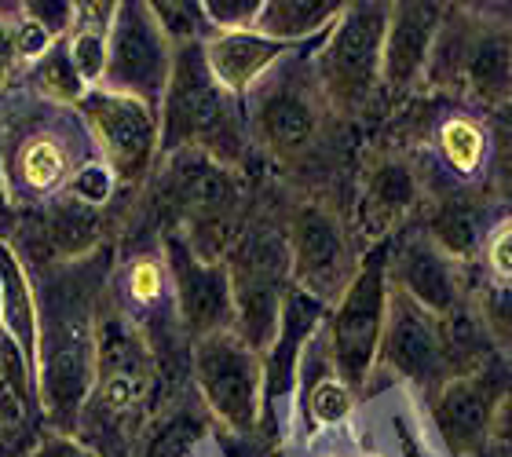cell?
Segmentation results:
<instances>
[{
  "label": "cell",
  "instance_id": "cell-23",
  "mask_svg": "<svg viewBox=\"0 0 512 457\" xmlns=\"http://www.w3.org/2000/svg\"><path fill=\"white\" fill-rule=\"evenodd\" d=\"M341 11V0H264L253 30L286 48H308L330 33Z\"/></svg>",
  "mask_w": 512,
  "mask_h": 457
},
{
  "label": "cell",
  "instance_id": "cell-43",
  "mask_svg": "<svg viewBox=\"0 0 512 457\" xmlns=\"http://www.w3.org/2000/svg\"><path fill=\"white\" fill-rule=\"evenodd\" d=\"M0 439H4V432H0Z\"/></svg>",
  "mask_w": 512,
  "mask_h": 457
},
{
  "label": "cell",
  "instance_id": "cell-24",
  "mask_svg": "<svg viewBox=\"0 0 512 457\" xmlns=\"http://www.w3.org/2000/svg\"><path fill=\"white\" fill-rule=\"evenodd\" d=\"M0 300V326L22 344L26 355H37V289L30 267L22 264L11 242H0Z\"/></svg>",
  "mask_w": 512,
  "mask_h": 457
},
{
  "label": "cell",
  "instance_id": "cell-31",
  "mask_svg": "<svg viewBox=\"0 0 512 457\" xmlns=\"http://www.w3.org/2000/svg\"><path fill=\"white\" fill-rule=\"evenodd\" d=\"M480 260H483V278L512 286V216H502V220L491 224V231L483 238Z\"/></svg>",
  "mask_w": 512,
  "mask_h": 457
},
{
  "label": "cell",
  "instance_id": "cell-34",
  "mask_svg": "<svg viewBox=\"0 0 512 457\" xmlns=\"http://www.w3.org/2000/svg\"><path fill=\"white\" fill-rule=\"evenodd\" d=\"M15 457H103V454L92 443H85L81 436H74V432H52V428H44L41 436Z\"/></svg>",
  "mask_w": 512,
  "mask_h": 457
},
{
  "label": "cell",
  "instance_id": "cell-42",
  "mask_svg": "<svg viewBox=\"0 0 512 457\" xmlns=\"http://www.w3.org/2000/svg\"><path fill=\"white\" fill-rule=\"evenodd\" d=\"M0 308H4V300H0Z\"/></svg>",
  "mask_w": 512,
  "mask_h": 457
},
{
  "label": "cell",
  "instance_id": "cell-41",
  "mask_svg": "<svg viewBox=\"0 0 512 457\" xmlns=\"http://www.w3.org/2000/svg\"><path fill=\"white\" fill-rule=\"evenodd\" d=\"M359 457H384V454H377V450H363Z\"/></svg>",
  "mask_w": 512,
  "mask_h": 457
},
{
  "label": "cell",
  "instance_id": "cell-11",
  "mask_svg": "<svg viewBox=\"0 0 512 457\" xmlns=\"http://www.w3.org/2000/svg\"><path fill=\"white\" fill-rule=\"evenodd\" d=\"M286 245L293 289L319 300L322 308H333L363 260L352 227L344 224L337 209L308 198V202L293 205V213H289Z\"/></svg>",
  "mask_w": 512,
  "mask_h": 457
},
{
  "label": "cell",
  "instance_id": "cell-1",
  "mask_svg": "<svg viewBox=\"0 0 512 457\" xmlns=\"http://www.w3.org/2000/svg\"><path fill=\"white\" fill-rule=\"evenodd\" d=\"M118 264L114 242L96 253L33 271L37 289V403L52 432H74L96 384L99 311Z\"/></svg>",
  "mask_w": 512,
  "mask_h": 457
},
{
  "label": "cell",
  "instance_id": "cell-26",
  "mask_svg": "<svg viewBox=\"0 0 512 457\" xmlns=\"http://www.w3.org/2000/svg\"><path fill=\"white\" fill-rule=\"evenodd\" d=\"M114 8L118 4H107V0H96V4H77V26L66 37V55L74 63L77 77L85 81L88 88L103 85V74H107V52H110V22H114Z\"/></svg>",
  "mask_w": 512,
  "mask_h": 457
},
{
  "label": "cell",
  "instance_id": "cell-7",
  "mask_svg": "<svg viewBox=\"0 0 512 457\" xmlns=\"http://www.w3.org/2000/svg\"><path fill=\"white\" fill-rule=\"evenodd\" d=\"M224 267L227 278H231V308H235L231 330L256 355H264L267 344L275 341L278 333L286 293L293 289L286 224H271V220L242 224L224 256Z\"/></svg>",
  "mask_w": 512,
  "mask_h": 457
},
{
  "label": "cell",
  "instance_id": "cell-37",
  "mask_svg": "<svg viewBox=\"0 0 512 457\" xmlns=\"http://www.w3.org/2000/svg\"><path fill=\"white\" fill-rule=\"evenodd\" d=\"M502 114V128H498V172H502V191L509 187L512 194V103Z\"/></svg>",
  "mask_w": 512,
  "mask_h": 457
},
{
  "label": "cell",
  "instance_id": "cell-13",
  "mask_svg": "<svg viewBox=\"0 0 512 457\" xmlns=\"http://www.w3.org/2000/svg\"><path fill=\"white\" fill-rule=\"evenodd\" d=\"M377 373H388L414 392L436 395L454 377L447 322L428 315L425 308H417L414 300H406L403 293L392 289L381 351H377Z\"/></svg>",
  "mask_w": 512,
  "mask_h": 457
},
{
  "label": "cell",
  "instance_id": "cell-18",
  "mask_svg": "<svg viewBox=\"0 0 512 457\" xmlns=\"http://www.w3.org/2000/svg\"><path fill=\"white\" fill-rule=\"evenodd\" d=\"M425 198V176L410 154L384 150L363 169L359 180V202H355L352 234L363 238V253L370 245L388 242L399 227L417 213Z\"/></svg>",
  "mask_w": 512,
  "mask_h": 457
},
{
  "label": "cell",
  "instance_id": "cell-38",
  "mask_svg": "<svg viewBox=\"0 0 512 457\" xmlns=\"http://www.w3.org/2000/svg\"><path fill=\"white\" fill-rule=\"evenodd\" d=\"M15 227H19V209L11 205L8 183H4V165H0V242H11Z\"/></svg>",
  "mask_w": 512,
  "mask_h": 457
},
{
  "label": "cell",
  "instance_id": "cell-29",
  "mask_svg": "<svg viewBox=\"0 0 512 457\" xmlns=\"http://www.w3.org/2000/svg\"><path fill=\"white\" fill-rule=\"evenodd\" d=\"M150 15L161 26V33L169 37L172 48L180 44H202L213 37L209 22L202 15V4H191V0H150Z\"/></svg>",
  "mask_w": 512,
  "mask_h": 457
},
{
  "label": "cell",
  "instance_id": "cell-35",
  "mask_svg": "<svg viewBox=\"0 0 512 457\" xmlns=\"http://www.w3.org/2000/svg\"><path fill=\"white\" fill-rule=\"evenodd\" d=\"M11 33H15V48H19L22 66H33L37 59H44V55H48L55 44H59V41H52V37H48V33H44L41 26H37L30 15H26V11H22V19L11 26Z\"/></svg>",
  "mask_w": 512,
  "mask_h": 457
},
{
  "label": "cell",
  "instance_id": "cell-14",
  "mask_svg": "<svg viewBox=\"0 0 512 457\" xmlns=\"http://www.w3.org/2000/svg\"><path fill=\"white\" fill-rule=\"evenodd\" d=\"M172 52L176 48L154 22L150 4L118 0L114 22H110V52L103 88L158 107L172 74Z\"/></svg>",
  "mask_w": 512,
  "mask_h": 457
},
{
  "label": "cell",
  "instance_id": "cell-30",
  "mask_svg": "<svg viewBox=\"0 0 512 457\" xmlns=\"http://www.w3.org/2000/svg\"><path fill=\"white\" fill-rule=\"evenodd\" d=\"M118 194H121V183L103 158L85 161V165L70 176V183H66V198H70V202L85 205V209H99V213H107Z\"/></svg>",
  "mask_w": 512,
  "mask_h": 457
},
{
  "label": "cell",
  "instance_id": "cell-8",
  "mask_svg": "<svg viewBox=\"0 0 512 457\" xmlns=\"http://www.w3.org/2000/svg\"><path fill=\"white\" fill-rule=\"evenodd\" d=\"M392 242V238H388ZM388 242L370 245L359 260V271L341 293V300L326 311V348H330L333 373L352 388L359 399L370 388L377 373V351H381L384 322H388Z\"/></svg>",
  "mask_w": 512,
  "mask_h": 457
},
{
  "label": "cell",
  "instance_id": "cell-5",
  "mask_svg": "<svg viewBox=\"0 0 512 457\" xmlns=\"http://www.w3.org/2000/svg\"><path fill=\"white\" fill-rule=\"evenodd\" d=\"M421 88L483 110H505L512 103V22L498 11L450 4Z\"/></svg>",
  "mask_w": 512,
  "mask_h": 457
},
{
  "label": "cell",
  "instance_id": "cell-4",
  "mask_svg": "<svg viewBox=\"0 0 512 457\" xmlns=\"http://www.w3.org/2000/svg\"><path fill=\"white\" fill-rule=\"evenodd\" d=\"M205 44V41H202ZM202 44H180L172 52V74L158 103L161 158L198 150L224 169H238L253 150L242 99H231L205 66Z\"/></svg>",
  "mask_w": 512,
  "mask_h": 457
},
{
  "label": "cell",
  "instance_id": "cell-6",
  "mask_svg": "<svg viewBox=\"0 0 512 457\" xmlns=\"http://www.w3.org/2000/svg\"><path fill=\"white\" fill-rule=\"evenodd\" d=\"M315 44L293 48V52L242 99L249 143H253L256 150H264L267 158H275V161L300 158V154L319 139L322 121L330 114L326 99H322L319 77H315V66H311Z\"/></svg>",
  "mask_w": 512,
  "mask_h": 457
},
{
  "label": "cell",
  "instance_id": "cell-21",
  "mask_svg": "<svg viewBox=\"0 0 512 457\" xmlns=\"http://www.w3.org/2000/svg\"><path fill=\"white\" fill-rule=\"evenodd\" d=\"M205 66L220 88L231 99H246L293 48L271 41L256 30H238V33H213L202 44Z\"/></svg>",
  "mask_w": 512,
  "mask_h": 457
},
{
  "label": "cell",
  "instance_id": "cell-3",
  "mask_svg": "<svg viewBox=\"0 0 512 457\" xmlns=\"http://www.w3.org/2000/svg\"><path fill=\"white\" fill-rule=\"evenodd\" d=\"M158 384V359H154L147 337L114 308L107 286L103 311H99L96 384L85 403L77 436L92 443L103 457H128L132 439L139 436V428L147 425V417L161 403Z\"/></svg>",
  "mask_w": 512,
  "mask_h": 457
},
{
  "label": "cell",
  "instance_id": "cell-27",
  "mask_svg": "<svg viewBox=\"0 0 512 457\" xmlns=\"http://www.w3.org/2000/svg\"><path fill=\"white\" fill-rule=\"evenodd\" d=\"M22 88H30L33 96L48 99L55 107H81V99L88 96V85L77 77L70 55H66V44L59 41L52 52L37 59L33 66H26V74L19 81Z\"/></svg>",
  "mask_w": 512,
  "mask_h": 457
},
{
  "label": "cell",
  "instance_id": "cell-25",
  "mask_svg": "<svg viewBox=\"0 0 512 457\" xmlns=\"http://www.w3.org/2000/svg\"><path fill=\"white\" fill-rule=\"evenodd\" d=\"M432 150L454 180H476L491 165V136L480 117L472 114H450L436 121Z\"/></svg>",
  "mask_w": 512,
  "mask_h": 457
},
{
  "label": "cell",
  "instance_id": "cell-22",
  "mask_svg": "<svg viewBox=\"0 0 512 457\" xmlns=\"http://www.w3.org/2000/svg\"><path fill=\"white\" fill-rule=\"evenodd\" d=\"M421 231L432 238L436 249L454 260V264H472L480 260L483 238L491 227L483 224V202H476L472 194L465 191H450L443 194L432 209H428V220L421 224Z\"/></svg>",
  "mask_w": 512,
  "mask_h": 457
},
{
  "label": "cell",
  "instance_id": "cell-17",
  "mask_svg": "<svg viewBox=\"0 0 512 457\" xmlns=\"http://www.w3.org/2000/svg\"><path fill=\"white\" fill-rule=\"evenodd\" d=\"M388 282L436 319H450L469 304L465 267L436 249L421 227H410L399 242H388Z\"/></svg>",
  "mask_w": 512,
  "mask_h": 457
},
{
  "label": "cell",
  "instance_id": "cell-32",
  "mask_svg": "<svg viewBox=\"0 0 512 457\" xmlns=\"http://www.w3.org/2000/svg\"><path fill=\"white\" fill-rule=\"evenodd\" d=\"M264 0H202V15L213 33L253 30Z\"/></svg>",
  "mask_w": 512,
  "mask_h": 457
},
{
  "label": "cell",
  "instance_id": "cell-10",
  "mask_svg": "<svg viewBox=\"0 0 512 457\" xmlns=\"http://www.w3.org/2000/svg\"><path fill=\"white\" fill-rule=\"evenodd\" d=\"M191 392L205 406L216 432L264 436V366L235 330L209 333L191 344Z\"/></svg>",
  "mask_w": 512,
  "mask_h": 457
},
{
  "label": "cell",
  "instance_id": "cell-20",
  "mask_svg": "<svg viewBox=\"0 0 512 457\" xmlns=\"http://www.w3.org/2000/svg\"><path fill=\"white\" fill-rule=\"evenodd\" d=\"M213 436L216 428L205 414V406L187 388L180 395H161L147 425L132 439L128 457H202Z\"/></svg>",
  "mask_w": 512,
  "mask_h": 457
},
{
  "label": "cell",
  "instance_id": "cell-39",
  "mask_svg": "<svg viewBox=\"0 0 512 457\" xmlns=\"http://www.w3.org/2000/svg\"><path fill=\"white\" fill-rule=\"evenodd\" d=\"M311 457H352V454H344V450H333V447H326V450H315Z\"/></svg>",
  "mask_w": 512,
  "mask_h": 457
},
{
  "label": "cell",
  "instance_id": "cell-33",
  "mask_svg": "<svg viewBox=\"0 0 512 457\" xmlns=\"http://www.w3.org/2000/svg\"><path fill=\"white\" fill-rule=\"evenodd\" d=\"M22 11L41 26L52 41H66L77 26V0H22Z\"/></svg>",
  "mask_w": 512,
  "mask_h": 457
},
{
  "label": "cell",
  "instance_id": "cell-16",
  "mask_svg": "<svg viewBox=\"0 0 512 457\" xmlns=\"http://www.w3.org/2000/svg\"><path fill=\"white\" fill-rule=\"evenodd\" d=\"M505 406V384L491 362L472 373L450 377L432 395V425L450 457H476L494 432V421Z\"/></svg>",
  "mask_w": 512,
  "mask_h": 457
},
{
  "label": "cell",
  "instance_id": "cell-28",
  "mask_svg": "<svg viewBox=\"0 0 512 457\" xmlns=\"http://www.w3.org/2000/svg\"><path fill=\"white\" fill-rule=\"evenodd\" d=\"M469 311L487 333V341L494 344V351L512 355V286L480 278L476 289H469Z\"/></svg>",
  "mask_w": 512,
  "mask_h": 457
},
{
  "label": "cell",
  "instance_id": "cell-2",
  "mask_svg": "<svg viewBox=\"0 0 512 457\" xmlns=\"http://www.w3.org/2000/svg\"><path fill=\"white\" fill-rule=\"evenodd\" d=\"M92 158L99 150L74 107H55L22 85L0 96V165L19 216L63 198L70 176Z\"/></svg>",
  "mask_w": 512,
  "mask_h": 457
},
{
  "label": "cell",
  "instance_id": "cell-15",
  "mask_svg": "<svg viewBox=\"0 0 512 457\" xmlns=\"http://www.w3.org/2000/svg\"><path fill=\"white\" fill-rule=\"evenodd\" d=\"M158 253L169 271L172 308L187 341H202L209 333H224L235 326L231 308V278L224 260H202L176 227H165L158 238Z\"/></svg>",
  "mask_w": 512,
  "mask_h": 457
},
{
  "label": "cell",
  "instance_id": "cell-36",
  "mask_svg": "<svg viewBox=\"0 0 512 457\" xmlns=\"http://www.w3.org/2000/svg\"><path fill=\"white\" fill-rule=\"evenodd\" d=\"M15 22H0V96L11 92V88L19 85L22 74H26V66L19 59V48H15V33H11Z\"/></svg>",
  "mask_w": 512,
  "mask_h": 457
},
{
  "label": "cell",
  "instance_id": "cell-9",
  "mask_svg": "<svg viewBox=\"0 0 512 457\" xmlns=\"http://www.w3.org/2000/svg\"><path fill=\"white\" fill-rule=\"evenodd\" d=\"M388 4H344L341 19L315 44L311 66L330 114L359 117L381 96V52Z\"/></svg>",
  "mask_w": 512,
  "mask_h": 457
},
{
  "label": "cell",
  "instance_id": "cell-19",
  "mask_svg": "<svg viewBox=\"0 0 512 457\" xmlns=\"http://www.w3.org/2000/svg\"><path fill=\"white\" fill-rule=\"evenodd\" d=\"M447 4H388L381 52V92L388 96H414L421 92L425 66L443 26Z\"/></svg>",
  "mask_w": 512,
  "mask_h": 457
},
{
  "label": "cell",
  "instance_id": "cell-12",
  "mask_svg": "<svg viewBox=\"0 0 512 457\" xmlns=\"http://www.w3.org/2000/svg\"><path fill=\"white\" fill-rule=\"evenodd\" d=\"M77 114L85 117L88 136L96 143L99 158L118 176L121 191H143L161 161L158 107L99 85L88 88Z\"/></svg>",
  "mask_w": 512,
  "mask_h": 457
},
{
  "label": "cell",
  "instance_id": "cell-40",
  "mask_svg": "<svg viewBox=\"0 0 512 457\" xmlns=\"http://www.w3.org/2000/svg\"><path fill=\"white\" fill-rule=\"evenodd\" d=\"M0 457H15V450H11L8 443H0Z\"/></svg>",
  "mask_w": 512,
  "mask_h": 457
}]
</instances>
